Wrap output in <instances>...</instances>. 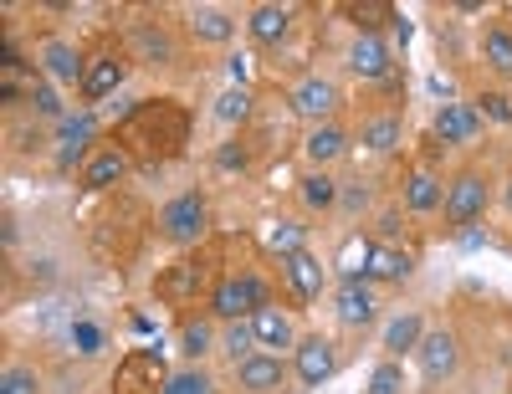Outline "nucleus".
<instances>
[{"label":"nucleus","mask_w":512,"mask_h":394,"mask_svg":"<svg viewBox=\"0 0 512 394\" xmlns=\"http://www.w3.org/2000/svg\"><path fill=\"white\" fill-rule=\"evenodd\" d=\"M246 31H251L256 47L277 52L282 41H287V31H292V6H256V11L246 16Z\"/></svg>","instance_id":"nucleus-19"},{"label":"nucleus","mask_w":512,"mask_h":394,"mask_svg":"<svg viewBox=\"0 0 512 394\" xmlns=\"http://www.w3.org/2000/svg\"><path fill=\"white\" fill-rule=\"evenodd\" d=\"M236 384L246 394H282V384H287L282 354H251V359H241L236 364Z\"/></svg>","instance_id":"nucleus-12"},{"label":"nucleus","mask_w":512,"mask_h":394,"mask_svg":"<svg viewBox=\"0 0 512 394\" xmlns=\"http://www.w3.org/2000/svg\"><path fill=\"white\" fill-rule=\"evenodd\" d=\"M216 251H205V246H195L190 256H180V261H169V267L154 277V297L159 302H169V308H190L195 297H210L216 292Z\"/></svg>","instance_id":"nucleus-2"},{"label":"nucleus","mask_w":512,"mask_h":394,"mask_svg":"<svg viewBox=\"0 0 512 394\" xmlns=\"http://www.w3.org/2000/svg\"><path fill=\"white\" fill-rule=\"evenodd\" d=\"M502 205H507V215H512V180H507V190H502Z\"/></svg>","instance_id":"nucleus-42"},{"label":"nucleus","mask_w":512,"mask_h":394,"mask_svg":"<svg viewBox=\"0 0 512 394\" xmlns=\"http://www.w3.org/2000/svg\"><path fill=\"white\" fill-rule=\"evenodd\" d=\"M297 195H303L308 210H333L338 200H344V185H338L333 174L313 169V174H303V180H297Z\"/></svg>","instance_id":"nucleus-29"},{"label":"nucleus","mask_w":512,"mask_h":394,"mask_svg":"<svg viewBox=\"0 0 512 394\" xmlns=\"http://www.w3.org/2000/svg\"><path fill=\"white\" fill-rule=\"evenodd\" d=\"M26 103H31V108H36L41 118H57V113H62V103H57V93H52V82H36Z\"/></svg>","instance_id":"nucleus-37"},{"label":"nucleus","mask_w":512,"mask_h":394,"mask_svg":"<svg viewBox=\"0 0 512 394\" xmlns=\"http://www.w3.org/2000/svg\"><path fill=\"white\" fill-rule=\"evenodd\" d=\"M482 210H487V180L477 169H461L446 185V205H441L446 226H472V221H482Z\"/></svg>","instance_id":"nucleus-6"},{"label":"nucleus","mask_w":512,"mask_h":394,"mask_svg":"<svg viewBox=\"0 0 512 394\" xmlns=\"http://www.w3.org/2000/svg\"><path fill=\"white\" fill-rule=\"evenodd\" d=\"M210 348H216V323H210V318H185L180 323V354L190 364H200Z\"/></svg>","instance_id":"nucleus-30"},{"label":"nucleus","mask_w":512,"mask_h":394,"mask_svg":"<svg viewBox=\"0 0 512 394\" xmlns=\"http://www.w3.org/2000/svg\"><path fill=\"white\" fill-rule=\"evenodd\" d=\"M128 169H134L128 149L108 139V144L88 149V159H82V190H108V185H118V180H123Z\"/></svg>","instance_id":"nucleus-9"},{"label":"nucleus","mask_w":512,"mask_h":394,"mask_svg":"<svg viewBox=\"0 0 512 394\" xmlns=\"http://www.w3.org/2000/svg\"><path fill=\"white\" fill-rule=\"evenodd\" d=\"M221 348L241 364V359H251L256 354V333H251V318H241V323H226V333H221Z\"/></svg>","instance_id":"nucleus-33"},{"label":"nucleus","mask_w":512,"mask_h":394,"mask_svg":"<svg viewBox=\"0 0 512 394\" xmlns=\"http://www.w3.org/2000/svg\"><path fill=\"white\" fill-rule=\"evenodd\" d=\"M405 205H410L415 215H431V210H441V205H446L441 180H436L431 169H415L410 180H405Z\"/></svg>","instance_id":"nucleus-28"},{"label":"nucleus","mask_w":512,"mask_h":394,"mask_svg":"<svg viewBox=\"0 0 512 394\" xmlns=\"http://www.w3.org/2000/svg\"><path fill=\"white\" fill-rule=\"evenodd\" d=\"M113 144H123L128 159H139L149 169L180 159L185 144H190V108L180 98H144L118 118Z\"/></svg>","instance_id":"nucleus-1"},{"label":"nucleus","mask_w":512,"mask_h":394,"mask_svg":"<svg viewBox=\"0 0 512 394\" xmlns=\"http://www.w3.org/2000/svg\"><path fill=\"white\" fill-rule=\"evenodd\" d=\"M185 31L195 41H210V47H226V41L236 36V16L231 11H216V6H195L185 16Z\"/></svg>","instance_id":"nucleus-20"},{"label":"nucleus","mask_w":512,"mask_h":394,"mask_svg":"<svg viewBox=\"0 0 512 394\" xmlns=\"http://www.w3.org/2000/svg\"><path fill=\"white\" fill-rule=\"evenodd\" d=\"M287 103H292L297 118H308V123L318 128V123H333V113H338V103H344V93H338L328 77H303V82H297L292 93H287Z\"/></svg>","instance_id":"nucleus-7"},{"label":"nucleus","mask_w":512,"mask_h":394,"mask_svg":"<svg viewBox=\"0 0 512 394\" xmlns=\"http://www.w3.org/2000/svg\"><path fill=\"white\" fill-rule=\"evenodd\" d=\"M415 359H420V374L431 379V384H436V379H451L456 364H461V343H456L451 328H436V333H425V338H420Z\"/></svg>","instance_id":"nucleus-11"},{"label":"nucleus","mask_w":512,"mask_h":394,"mask_svg":"<svg viewBox=\"0 0 512 394\" xmlns=\"http://www.w3.org/2000/svg\"><path fill=\"white\" fill-rule=\"evenodd\" d=\"M123 77H128V57L123 52H98L88 62V77H82V98L103 103L108 93H118V87H123Z\"/></svg>","instance_id":"nucleus-15"},{"label":"nucleus","mask_w":512,"mask_h":394,"mask_svg":"<svg viewBox=\"0 0 512 394\" xmlns=\"http://www.w3.org/2000/svg\"><path fill=\"white\" fill-rule=\"evenodd\" d=\"M344 16L359 26V36H379L384 26H400V11L384 6V0H354V6H344Z\"/></svg>","instance_id":"nucleus-26"},{"label":"nucleus","mask_w":512,"mask_h":394,"mask_svg":"<svg viewBox=\"0 0 512 394\" xmlns=\"http://www.w3.org/2000/svg\"><path fill=\"white\" fill-rule=\"evenodd\" d=\"M364 394H405V369H400V359L374 364V374H369V389H364Z\"/></svg>","instance_id":"nucleus-34"},{"label":"nucleus","mask_w":512,"mask_h":394,"mask_svg":"<svg viewBox=\"0 0 512 394\" xmlns=\"http://www.w3.org/2000/svg\"><path fill=\"white\" fill-rule=\"evenodd\" d=\"M410 272H415V261L400 246H374L369 267H364V282H405Z\"/></svg>","instance_id":"nucleus-23"},{"label":"nucleus","mask_w":512,"mask_h":394,"mask_svg":"<svg viewBox=\"0 0 512 394\" xmlns=\"http://www.w3.org/2000/svg\"><path fill=\"white\" fill-rule=\"evenodd\" d=\"M349 67H354V77H364V82H384V77L395 72L390 41H384V36H354V47H349Z\"/></svg>","instance_id":"nucleus-16"},{"label":"nucleus","mask_w":512,"mask_h":394,"mask_svg":"<svg viewBox=\"0 0 512 394\" xmlns=\"http://www.w3.org/2000/svg\"><path fill=\"white\" fill-rule=\"evenodd\" d=\"M0 394H41V374L31 364H11L0 374Z\"/></svg>","instance_id":"nucleus-35"},{"label":"nucleus","mask_w":512,"mask_h":394,"mask_svg":"<svg viewBox=\"0 0 512 394\" xmlns=\"http://www.w3.org/2000/svg\"><path fill=\"white\" fill-rule=\"evenodd\" d=\"M292 369H297V379H303L308 389H318V384H328L333 374H338V348H333V338H303L292 348Z\"/></svg>","instance_id":"nucleus-8"},{"label":"nucleus","mask_w":512,"mask_h":394,"mask_svg":"<svg viewBox=\"0 0 512 394\" xmlns=\"http://www.w3.org/2000/svg\"><path fill=\"white\" fill-rule=\"evenodd\" d=\"M72 343H77V354H98V348H103V328L77 323V328H72Z\"/></svg>","instance_id":"nucleus-39"},{"label":"nucleus","mask_w":512,"mask_h":394,"mask_svg":"<svg viewBox=\"0 0 512 394\" xmlns=\"http://www.w3.org/2000/svg\"><path fill=\"white\" fill-rule=\"evenodd\" d=\"M251 164V154H246V144L241 139H231L221 154H216V169H246Z\"/></svg>","instance_id":"nucleus-41"},{"label":"nucleus","mask_w":512,"mask_h":394,"mask_svg":"<svg viewBox=\"0 0 512 394\" xmlns=\"http://www.w3.org/2000/svg\"><path fill=\"white\" fill-rule=\"evenodd\" d=\"M374 292H369V282H338V292H333V313H338V323L344 328H369L374 323Z\"/></svg>","instance_id":"nucleus-18"},{"label":"nucleus","mask_w":512,"mask_h":394,"mask_svg":"<svg viewBox=\"0 0 512 394\" xmlns=\"http://www.w3.org/2000/svg\"><path fill=\"white\" fill-rule=\"evenodd\" d=\"M344 149H349V128L344 123H318V128H308V139H303V154L313 164H333Z\"/></svg>","instance_id":"nucleus-22"},{"label":"nucleus","mask_w":512,"mask_h":394,"mask_svg":"<svg viewBox=\"0 0 512 394\" xmlns=\"http://www.w3.org/2000/svg\"><path fill=\"white\" fill-rule=\"evenodd\" d=\"M134 41H139V52L159 57V67H169V62H175V47H169V36H164L159 26H139V31H134Z\"/></svg>","instance_id":"nucleus-36"},{"label":"nucleus","mask_w":512,"mask_h":394,"mask_svg":"<svg viewBox=\"0 0 512 394\" xmlns=\"http://www.w3.org/2000/svg\"><path fill=\"white\" fill-rule=\"evenodd\" d=\"M482 62H487L497 77L512 82V26H507V21H492V26L482 31Z\"/></svg>","instance_id":"nucleus-25"},{"label":"nucleus","mask_w":512,"mask_h":394,"mask_svg":"<svg viewBox=\"0 0 512 394\" xmlns=\"http://www.w3.org/2000/svg\"><path fill=\"white\" fill-rule=\"evenodd\" d=\"M164 394H216V379H210L200 364H190V369H180V374H169Z\"/></svg>","instance_id":"nucleus-32"},{"label":"nucleus","mask_w":512,"mask_h":394,"mask_svg":"<svg viewBox=\"0 0 512 394\" xmlns=\"http://www.w3.org/2000/svg\"><path fill=\"white\" fill-rule=\"evenodd\" d=\"M482 118H497V123H512V98L507 93H482Z\"/></svg>","instance_id":"nucleus-38"},{"label":"nucleus","mask_w":512,"mask_h":394,"mask_svg":"<svg viewBox=\"0 0 512 394\" xmlns=\"http://www.w3.org/2000/svg\"><path fill=\"white\" fill-rule=\"evenodd\" d=\"M216 118L241 128V123L251 118V87H226V93L216 98Z\"/></svg>","instance_id":"nucleus-31"},{"label":"nucleus","mask_w":512,"mask_h":394,"mask_svg":"<svg viewBox=\"0 0 512 394\" xmlns=\"http://www.w3.org/2000/svg\"><path fill=\"white\" fill-rule=\"evenodd\" d=\"M93 134V118L88 113H77V118H62V144H82Z\"/></svg>","instance_id":"nucleus-40"},{"label":"nucleus","mask_w":512,"mask_h":394,"mask_svg":"<svg viewBox=\"0 0 512 394\" xmlns=\"http://www.w3.org/2000/svg\"><path fill=\"white\" fill-rule=\"evenodd\" d=\"M164 354L159 348H128L113 369V394H164Z\"/></svg>","instance_id":"nucleus-5"},{"label":"nucleus","mask_w":512,"mask_h":394,"mask_svg":"<svg viewBox=\"0 0 512 394\" xmlns=\"http://www.w3.org/2000/svg\"><path fill=\"white\" fill-rule=\"evenodd\" d=\"M420 338H425L420 313H400V318H390V328H384V354L405 359V354H415V348H420Z\"/></svg>","instance_id":"nucleus-24"},{"label":"nucleus","mask_w":512,"mask_h":394,"mask_svg":"<svg viewBox=\"0 0 512 394\" xmlns=\"http://www.w3.org/2000/svg\"><path fill=\"white\" fill-rule=\"evenodd\" d=\"M41 72H47L52 82H77V87H82V77H88V62H82V52L72 47V41L47 36V41H41Z\"/></svg>","instance_id":"nucleus-17"},{"label":"nucleus","mask_w":512,"mask_h":394,"mask_svg":"<svg viewBox=\"0 0 512 394\" xmlns=\"http://www.w3.org/2000/svg\"><path fill=\"white\" fill-rule=\"evenodd\" d=\"M154 226H159V236L169 241V246H200L205 241V231H210V205H205V195L200 190H185V195H175L159 215H154Z\"/></svg>","instance_id":"nucleus-3"},{"label":"nucleus","mask_w":512,"mask_h":394,"mask_svg":"<svg viewBox=\"0 0 512 394\" xmlns=\"http://www.w3.org/2000/svg\"><path fill=\"white\" fill-rule=\"evenodd\" d=\"M262 246L272 256H297V251H308V226H297V221H267L262 226Z\"/></svg>","instance_id":"nucleus-27"},{"label":"nucleus","mask_w":512,"mask_h":394,"mask_svg":"<svg viewBox=\"0 0 512 394\" xmlns=\"http://www.w3.org/2000/svg\"><path fill=\"white\" fill-rule=\"evenodd\" d=\"M482 134V108L477 103H441L436 108V139L441 144H472Z\"/></svg>","instance_id":"nucleus-14"},{"label":"nucleus","mask_w":512,"mask_h":394,"mask_svg":"<svg viewBox=\"0 0 512 394\" xmlns=\"http://www.w3.org/2000/svg\"><path fill=\"white\" fill-rule=\"evenodd\" d=\"M251 333H256V348H262V354H287V348H297L292 318L277 308V302H267V308L251 313Z\"/></svg>","instance_id":"nucleus-13"},{"label":"nucleus","mask_w":512,"mask_h":394,"mask_svg":"<svg viewBox=\"0 0 512 394\" xmlns=\"http://www.w3.org/2000/svg\"><path fill=\"white\" fill-rule=\"evenodd\" d=\"M282 282L297 302H318L323 287H328V267L318 261V251H297V256L282 261Z\"/></svg>","instance_id":"nucleus-10"},{"label":"nucleus","mask_w":512,"mask_h":394,"mask_svg":"<svg viewBox=\"0 0 512 394\" xmlns=\"http://www.w3.org/2000/svg\"><path fill=\"white\" fill-rule=\"evenodd\" d=\"M267 282L256 277V272H231L216 282V292H210V318H221V323H241L251 318L256 308H267Z\"/></svg>","instance_id":"nucleus-4"},{"label":"nucleus","mask_w":512,"mask_h":394,"mask_svg":"<svg viewBox=\"0 0 512 394\" xmlns=\"http://www.w3.org/2000/svg\"><path fill=\"white\" fill-rule=\"evenodd\" d=\"M400 134H405L400 113H374V118L359 123V144H364L369 154H390V149H400Z\"/></svg>","instance_id":"nucleus-21"}]
</instances>
